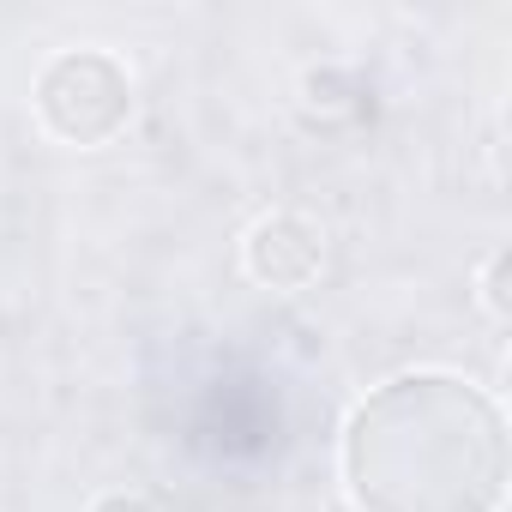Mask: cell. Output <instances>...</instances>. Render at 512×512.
I'll return each mask as SVG.
<instances>
[{
    "label": "cell",
    "mask_w": 512,
    "mask_h": 512,
    "mask_svg": "<svg viewBox=\"0 0 512 512\" xmlns=\"http://www.w3.org/2000/svg\"><path fill=\"white\" fill-rule=\"evenodd\" d=\"M247 266L260 284H278V290H296L320 272V235L302 223V217H272L253 229L247 241Z\"/></svg>",
    "instance_id": "3"
},
{
    "label": "cell",
    "mask_w": 512,
    "mask_h": 512,
    "mask_svg": "<svg viewBox=\"0 0 512 512\" xmlns=\"http://www.w3.org/2000/svg\"><path fill=\"white\" fill-rule=\"evenodd\" d=\"M344 488L356 512H500L506 422L458 374H398L344 428Z\"/></svg>",
    "instance_id": "1"
},
{
    "label": "cell",
    "mask_w": 512,
    "mask_h": 512,
    "mask_svg": "<svg viewBox=\"0 0 512 512\" xmlns=\"http://www.w3.org/2000/svg\"><path fill=\"white\" fill-rule=\"evenodd\" d=\"M37 115L67 145H103L127 127L133 85H127L121 61H109L97 49H67L37 79Z\"/></svg>",
    "instance_id": "2"
}]
</instances>
